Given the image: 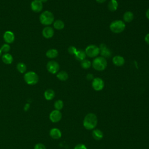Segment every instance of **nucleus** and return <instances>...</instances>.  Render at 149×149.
Instances as JSON below:
<instances>
[{
  "label": "nucleus",
  "instance_id": "obj_29",
  "mask_svg": "<svg viewBox=\"0 0 149 149\" xmlns=\"http://www.w3.org/2000/svg\"><path fill=\"white\" fill-rule=\"evenodd\" d=\"M77 48L74 47V46H70L68 49V52L71 54V55H74L75 53L77 51Z\"/></svg>",
  "mask_w": 149,
  "mask_h": 149
},
{
  "label": "nucleus",
  "instance_id": "obj_19",
  "mask_svg": "<svg viewBox=\"0 0 149 149\" xmlns=\"http://www.w3.org/2000/svg\"><path fill=\"white\" fill-rule=\"evenodd\" d=\"M118 3L116 0H111L108 4V8L111 12H115L117 10Z\"/></svg>",
  "mask_w": 149,
  "mask_h": 149
},
{
  "label": "nucleus",
  "instance_id": "obj_26",
  "mask_svg": "<svg viewBox=\"0 0 149 149\" xmlns=\"http://www.w3.org/2000/svg\"><path fill=\"white\" fill-rule=\"evenodd\" d=\"M26 66L24 63L20 62L17 65V69L21 73H23L26 71Z\"/></svg>",
  "mask_w": 149,
  "mask_h": 149
},
{
  "label": "nucleus",
  "instance_id": "obj_8",
  "mask_svg": "<svg viewBox=\"0 0 149 149\" xmlns=\"http://www.w3.org/2000/svg\"><path fill=\"white\" fill-rule=\"evenodd\" d=\"M47 69L49 73L55 74L58 73L59 70V65L56 61H51L47 63Z\"/></svg>",
  "mask_w": 149,
  "mask_h": 149
},
{
  "label": "nucleus",
  "instance_id": "obj_22",
  "mask_svg": "<svg viewBox=\"0 0 149 149\" xmlns=\"http://www.w3.org/2000/svg\"><path fill=\"white\" fill-rule=\"evenodd\" d=\"M58 55V51L56 49H49L46 52V56L50 59L55 58Z\"/></svg>",
  "mask_w": 149,
  "mask_h": 149
},
{
  "label": "nucleus",
  "instance_id": "obj_5",
  "mask_svg": "<svg viewBox=\"0 0 149 149\" xmlns=\"http://www.w3.org/2000/svg\"><path fill=\"white\" fill-rule=\"evenodd\" d=\"M24 79L26 83L29 85L36 84L38 81V75L34 72H28L24 75Z\"/></svg>",
  "mask_w": 149,
  "mask_h": 149
},
{
  "label": "nucleus",
  "instance_id": "obj_30",
  "mask_svg": "<svg viewBox=\"0 0 149 149\" xmlns=\"http://www.w3.org/2000/svg\"><path fill=\"white\" fill-rule=\"evenodd\" d=\"M34 149H47L46 147L42 143H37L34 147Z\"/></svg>",
  "mask_w": 149,
  "mask_h": 149
},
{
  "label": "nucleus",
  "instance_id": "obj_37",
  "mask_svg": "<svg viewBox=\"0 0 149 149\" xmlns=\"http://www.w3.org/2000/svg\"><path fill=\"white\" fill-rule=\"evenodd\" d=\"M48 0H40V1L42 3V2H47Z\"/></svg>",
  "mask_w": 149,
  "mask_h": 149
},
{
  "label": "nucleus",
  "instance_id": "obj_27",
  "mask_svg": "<svg viewBox=\"0 0 149 149\" xmlns=\"http://www.w3.org/2000/svg\"><path fill=\"white\" fill-rule=\"evenodd\" d=\"M54 108L56 110L60 111L63 107V102L61 100H58L54 102Z\"/></svg>",
  "mask_w": 149,
  "mask_h": 149
},
{
  "label": "nucleus",
  "instance_id": "obj_33",
  "mask_svg": "<svg viewBox=\"0 0 149 149\" xmlns=\"http://www.w3.org/2000/svg\"><path fill=\"white\" fill-rule=\"evenodd\" d=\"M144 40L147 44L149 45V33L147 34L144 37Z\"/></svg>",
  "mask_w": 149,
  "mask_h": 149
},
{
  "label": "nucleus",
  "instance_id": "obj_7",
  "mask_svg": "<svg viewBox=\"0 0 149 149\" xmlns=\"http://www.w3.org/2000/svg\"><path fill=\"white\" fill-rule=\"evenodd\" d=\"M91 85L94 90L98 91L104 88V82L102 79L100 77H95L92 80Z\"/></svg>",
  "mask_w": 149,
  "mask_h": 149
},
{
  "label": "nucleus",
  "instance_id": "obj_34",
  "mask_svg": "<svg viewBox=\"0 0 149 149\" xmlns=\"http://www.w3.org/2000/svg\"><path fill=\"white\" fill-rule=\"evenodd\" d=\"M29 108H30V104L29 103L26 104V105L24 107V110L25 111H28L29 109Z\"/></svg>",
  "mask_w": 149,
  "mask_h": 149
},
{
  "label": "nucleus",
  "instance_id": "obj_17",
  "mask_svg": "<svg viewBox=\"0 0 149 149\" xmlns=\"http://www.w3.org/2000/svg\"><path fill=\"white\" fill-rule=\"evenodd\" d=\"M74 56L77 60H78L79 61H82L83 60L86 59V52L84 51L79 49V50H77L76 52L75 53Z\"/></svg>",
  "mask_w": 149,
  "mask_h": 149
},
{
  "label": "nucleus",
  "instance_id": "obj_13",
  "mask_svg": "<svg viewBox=\"0 0 149 149\" xmlns=\"http://www.w3.org/2000/svg\"><path fill=\"white\" fill-rule=\"evenodd\" d=\"M42 34L45 38H50L54 36V31L51 27L47 26L42 30Z\"/></svg>",
  "mask_w": 149,
  "mask_h": 149
},
{
  "label": "nucleus",
  "instance_id": "obj_11",
  "mask_svg": "<svg viewBox=\"0 0 149 149\" xmlns=\"http://www.w3.org/2000/svg\"><path fill=\"white\" fill-rule=\"evenodd\" d=\"M31 8L34 12H40L42 9V3L40 0H34L31 3Z\"/></svg>",
  "mask_w": 149,
  "mask_h": 149
},
{
  "label": "nucleus",
  "instance_id": "obj_10",
  "mask_svg": "<svg viewBox=\"0 0 149 149\" xmlns=\"http://www.w3.org/2000/svg\"><path fill=\"white\" fill-rule=\"evenodd\" d=\"M99 48L100 50V53L101 54V56H102L105 58H107L111 56L112 52H111V50L108 48H107V47L106 46V45L105 44H100Z\"/></svg>",
  "mask_w": 149,
  "mask_h": 149
},
{
  "label": "nucleus",
  "instance_id": "obj_1",
  "mask_svg": "<svg viewBox=\"0 0 149 149\" xmlns=\"http://www.w3.org/2000/svg\"><path fill=\"white\" fill-rule=\"evenodd\" d=\"M98 123L97 117L93 113H87L83 119V124L84 127L87 130L94 129Z\"/></svg>",
  "mask_w": 149,
  "mask_h": 149
},
{
  "label": "nucleus",
  "instance_id": "obj_3",
  "mask_svg": "<svg viewBox=\"0 0 149 149\" xmlns=\"http://www.w3.org/2000/svg\"><path fill=\"white\" fill-rule=\"evenodd\" d=\"M126 25L123 21L121 20H116L111 22L109 25L111 31L114 33H120L124 31Z\"/></svg>",
  "mask_w": 149,
  "mask_h": 149
},
{
  "label": "nucleus",
  "instance_id": "obj_36",
  "mask_svg": "<svg viewBox=\"0 0 149 149\" xmlns=\"http://www.w3.org/2000/svg\"><path fill=\"white\" fill-rule=\"evenodd\" d=\"M98 3H104L105 1H106V0H95Z\"/></svg>",
  "mask_w": 149,
  "mask_h": 149
},
{
  "label": "nucleus",
  "instance_id": "obj_35",
  "mask_svg": "<svg viewBox=\"0 0 149 149\" xmlns=\"http://www.w3.org/2000/svg\"><path fill=\"white\" fill-rule=\"evenodd\" d=\"M146 17L149 20V8L147 10L146 12Z\"/></svg>",
  "mask_w": 149,
  "mask_h": 149
},
{
  "label": "nucleus",
  "instance_id": "obj_4",
  "mask_svg": "<svg viewBox=\"0 0 149 149\" xmlns=\"http://www.w3.org/2000/svg\"><path fill=\"white\" fill-rule=\"evenodd\" d=\"M40 21L41 24L45 26L51 24L54 21L53 13L48 10L43 12L40 16Z\"/></svg>",
  "mask_w": 149,
  "mask_h": 149
},
{
  "label": "nucleus",
  "instance_id": "obj_2",
  "mask_svg": "<svg viewBox=\"0 0 149 149\" xmlns=\"http://www.w3.org/2000/svg\"><path fill=\"white\" fill-rule=\"evenodd\" d=\"M91 65L93 68L98 71H102L107 66V61L106 58L102 56L95 57Z\"/></svg>",
  "mask_w": 149,
  "mask_h": 149
},
{
  "label": "nucleus",
  "instance_id": "obj_24",
  "mask_svg": "<svg viewBox=\"0 0 149 149\" xmlns=\"http://www.w3.org/2000/svg\"><path fill=\"white\" fill-rule=\"evenodd\" d=\"M56 77L61 81H66L68 79V74L65 71H61L57 73Z\"/></svg>",
  "mask_w": 149,
  "mask_h": 149
},
{
  "label": "nucleus",
  "instance_id": "obj_16",
  "mask_svg": "<svg viewBox=\"0 0 149 149\" xmlns=\"http://www.w3.org/2000/svg\"><path fill=\"white\" fill-rule=\"evenodd\" d=\"M92 136L95 140H100L103 138V133L100 129H94L92 132Z\"/></svg>",
  "mask_w": 149,
  "mask_h": 149
},
{
  "label": "nucleus",
  "instance_id": "obj_23",
  "mask_svg": "<svg viewBox=\"0 0 149 149\" xmlns=\"http://www.w3.org/2000/svg\"><path fill=\"white\" fill-rule=\"evenodd\" d=\"M64 27L65 23L61 20H56L54 22V27L56 30H62Z\"/></svg>",
  "mask_w": 149,
  "mask_h": 149
},
{
  "label": "nucleus",
  "instance_id": "obj_25",
  "mask_svg": "<svg viewBox=\"0 0 149 149\" xmlns=\"http://www.w3.org/2000/svg\"><path fill=\"white\" fill-rule=\"evenodd\" d=\"M81 66L84 69H89L91 66V62L88 59H84L82 61H81Z\"/></svg>",
  "mask_w": 149,
  "mask_h": 149
},
{
  "label": "nucleus",
  "instance_id": "obj_14",
  "mask_svg": "<svg viewBox=\"0 0 149 149\" xmlns=\"http://www.w3.org/2000/svg\"><path fill=\"white\" fill-rule=\"evenodd\" d=\"M49 136L53 139H59L62 136V133L61 130L56 127L52 128L49 131Z\"/></svg>",
  "mask_w": 149,
  "mask_h": 149
},
{
  "label": "nucleus",
  "instance_id": "obj_21",
  "mask_svg": "<svg viewBox=\"0 0 149 149\" xmlns=\"http://www.w3.org/2000/svg\"><path fill=\"white\" fill-rule=\"evenodd\" d=\"M55 97V92L52 89H48L44 92V97L47 100H51Z\"/></svg>",
  "mask_w": 149,
  "mask_h": 149
},
{
  "label": "nucleus",
  "instance_id": "obj_31",
  "mask_svg": "<svg viewBox=\"0 0 149 149\" xmlns=\"http://www.w3.org/2000/svg\"><path fill=\"white\" fill-rule=\"evenodd\" d=\"M74 149H87V147L84 144H77Z\"/></svg>",
  "mask_w": 149,
  "mask_h": 149
},
{
  "label": "nucleus",
  "instance_id": "obj_28",
  "mask_svg": "<svg viewBox=\"0 0 149 149\" xmlns=\"http://www.w3.org/2000/svg\"><path fill=\"white\" fill-rule=\"evenodd\" d=\"M10 45L8 44H4L1 48V50L2 51V52H5V53H7L8 51H9L10 50Z\"/></svg>",
  "mask_w": 149,
  "mask_h": 149
},
{
  "label": "nucleus",
  "instance_id": "obj_15",
  "mask_svg": "<svg viewBox=\"0 0 149 149\" xmlns=\"http://www.w3.org/2000/svg\"><path fill=\"white\" fill-rule=\"evenodd\" d=\"M113 63L117 66H122L125 63V59L120 55H116L112 58Z\"/></svg>",
  "mask_w": 149,
  "mask_h": 149
},
{
  "label": "nucleus",
  "instance_id": "obj_9",
  "mask_svg": "<svg viewBox=\"0 0 149 149\" xmlns=\"http://www.w3.org/2000/svg\"><path fill=\"white\" fill-rule=\"evenodd\" d=\"M62 113L60 111L54 109L51 112L49 115L50 120L53 123H57L59 122L62 119Z\"/></svg>",
  "mask_w": 149,
  "mask_h": 149
},
{
  "label": "nucleus",
  "instance_id": "obj_20",
  "mask_svg": "<svg viewBox=\"0 0 149 149\" xmlns=\"http://www.w3.org/2000/svg\"><path fill=\"white\" fill-rule=\"evenodd\" d=\"M2 59L3 62L5 64H11L13 60L12 56L8 53H5L3 54L2 57Z\"/></svg>",
  "mask_w": 149,
  "mask_h": 149
},
{
  "label": "nucleus",
  "instance_id": "obj_12",
  "mask_svg": "<svg viewBox=\"0 0 149 149\" xmlns=\"http://www.w3.org/2000/svg\"><path fill=\"white\" fill-rule=\"evenodd\" d=\"M3 39L8 44L12 43L15 40L14 34L10 31H6L3 34Z\"/></svg>",
  "mask_w": 149,
  "mask_h": 149
},
{
  "label": "nucleus",
  "instance_id": "obj_6",
  "mask_svg": "<svg viewBox=\"0 0 149 149\" xmlns=\"http://www.w3.org/2000/svg\"><path fill=\"white\" fill-rule=\"evenodd\" d=\"M85 52L86 56L90 58H95L100 52V50L98 47L95 45H90L85 49Z\"/></svg>",
  "mask_w": 149,
  "mask_h": 149
},
{
  "label": "nucleus",
  "instance_id": "obj_18",
  "mask_svg": "<svg viewBox=\"0 0 149 149\" xmlns=\"http://www.w3.org/2000/svg\"><path fill=\"white\" fill-rule=\"evenodd\" d=\"M134 18L133 13L130 11H126L124 13L123 16V19L124 22H131Z\"/></svg>",
  "mask_w": 149,
  "mask_h": 149
},
{
  "label": "nucleus",
  "instance_id": "obj_38",
  "mask_svg": "<svg viewBox=\"0 0 149 149\" xmlns=\"http://www.w3.org/2000/svg\"><path fill=\"white\" fill-rule=\"evenodd\" d=\"M1 54H2V51H1V48H0V56L1 55Z\"/></svg>",
  "mask_w": 149,
  "mask_h": 149
},
{
  "label": "nucleus",
  "instance_id": "obj_32",
  "mask_svg": "<svg viewBox=\"0 0 149 149\" xmlns=\"http://www.w3.org/2000/svg\"><path fill=\"white\" fill-rule=\"evenodd\" d=\"M94 76L93 74L91 73H88L86 75V79L88 80H93L94 79Z\"/></svg>",
  "mask_w": 149,
  "mask_h": 149
}]
</instances>
